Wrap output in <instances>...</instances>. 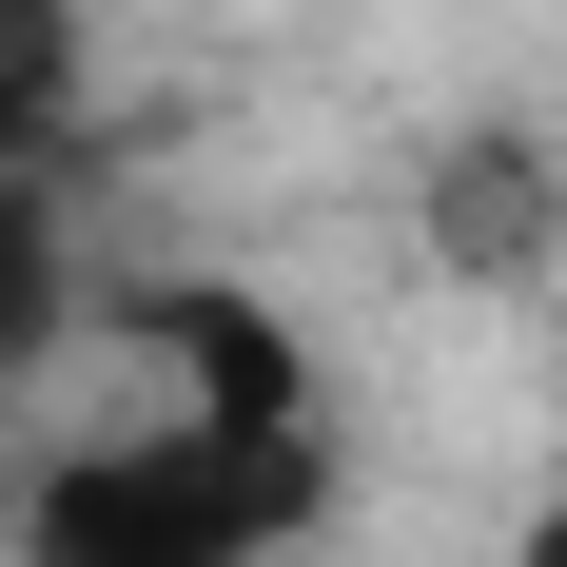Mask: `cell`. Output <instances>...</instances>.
<instances>
[{
  "label": "cell",
  "instance_id": "cell-2",
  "mask_svg": "<svg viewBox=\"0 0 567 567\" xmlns=\"http://www.w3.org/2000/svg\"><path fill=\"white\" fill-rule=\"evenodd\" d=\"M79 117H99V79H79V0H0V176H59Z\"/></svg>",
  "mask_w": 567,
  "mask_h": 567
},
{
  "label": "cell",
  "instance_id": "cell-5",
  "mask_svg": "<svg viewBox=\"0 0 567 567\" xmlns=\"http://www.w3.org/2000/svg\"><path fill=\"white\" fill-rule=\"evenodd\" d=\"M528 567H567V489H548V509H528Z\"/></svg>",
  "mask_w": 567,
  "mask_h": 567
},
{
  "label": "cell",
  "instance_id": "cell-1",
  "mask_svg": "<svg viewBox=\"0 0 567 567\" xmlns=\"http://www.w3.org/2000/svg\"><path fill=\"white\" fill-rule=\"evenodd\" d=\"M313 528V411H196L117 451H59L40 509H20V567H275Z\"/></svg>",
  "mask_w": 567,
  "mask_h": 567
},
{
  "label": "cell",
  "instance_id": "cell-4",
  "mask_svg": "<svg viewBox=\"0 0 567 567\" xmlns=\"http://www.w3.org/2000/svg\"><path fill=\"white\" fill-rule=\"evenodd\" d=\"M548 216H567V196H548V157H528V137H470V157L431 176V235H451L470 275H528V255H548Z\"/></svg>",
  "mask_w": 567,
  "mask_h": 567
},
{
  "label": "cell",
  "instance_id": "cell-3",
  "mask_svg": "<svg viewBox=\"0 0 567 567\" xmlns=\"http://www.w3.org/2000/svg\"><path fill=\"white\" fill-rule=\"evenodd\" d=\"M79 333V216H59V176H0V392Z\"/></svg>",
  "mask_w": 567,
  "mask_h": 567
}]
</instances>
